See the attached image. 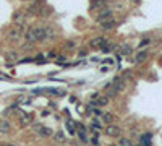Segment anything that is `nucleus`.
<instances>
[{"mask_svg":"<svg viewBox=\"0 0 162 146\" xmlns=\"http://www.w3.org/2000/svg\"><path fill=\"white\" fill-rule=\"evenodd\" d=\"M23 36H25V29H23V26H15V28L8 29V33H7V39L10 42L21 41Z\"/></svg>","mask_w":162,"mask_h":146,"instance_id":"f03ea898","label":"nucleus"},{"mask_svg":"<svg viewBox=\"0 0 162 146\" xmlns=\"http://www.w3.org/2000/svg\"><path fill=\"white\" fill-rule=\"evenodd\" d=\"M41 7H42V5H39L37 2H32V4L28 7V10H26V15H31V16H32V15H36V16H39Z\"/></svg>","mask_w":162,"mask_h":146,"instance_id":"4468645a","label":"nucleus"},{"mask_svg":"<svg viewBox=\"0 0 162 146\" xmlns=\"http://www.w3.org/2000/svg\"><path fill=\"white\" fill-rule=\"evenodd\" d=\"M148 45H151V39H149V38H143L139 41V44H138V50H144V47H148Z\"/></svg>","mask_w":162,"mask_h":146,"instance_id":"4be33fe9","label":"nucleus"},{"mask_svg":"<svg viewBox=\"0 0 162 146\" xmlns=\"http://www.w3.org/2000/svg\"><path fill=\"white\" fill-rule=\"evenodd\" d=\"M104 91H106V96L109 97V99H115V97L118 96V93L112 88V83H107L106 86H104Z\"/></svg>","mask_w":162,"mask_h":146,"instance_id":"dca6fc26","label":"nucleus"},{"mask_svg":"<svg viewBox=\"0 0 162 146\" xmlns=\"http://www.w3.org/2000/svg\"><path fill=\"white\" fill-rule=\"evenodd\" d=\"M41 115H42V117H49V115H50V111H49V109H46V111L41 112Z\"/></svg>","mask_w":162,"mask_h":146,"instance_id":"f704fd0d","label":"nucleus"},{"mask_svg":"<svg viewBox=\"0 0 162 146\" xmlns=\"http://www.w3.org/2000/svg\"><path fill=\"white\" fill-rule=\"evenodd\" d=\"M106 44H109V39L104 38V36H96V38H92L91 41H89V47L99 49V50H101V47H104Z\"/></svg>","mask_w":162,"mask_h":146,"instance_id":"423d86ee","label":"nucleus"},{"mask_svg":"<svg viewBox=\"0 0 162 146\" xmlns=\"http://www.w3.org/2000/svg\"><path fill=\"white\" fill-rule=\"evenodd\" d=\"M122 78H123L125 81L131 80V78H133V72H131V70H125V72H123V75H122Z\"/></svg>","mask_w":162,"mask_h":146,"instance_id":"c756f323","label":"nucleus"},{"mask_svg":"<svg viewBox=\"0 0 162 146\" xmlns=\"http://www.w3.org/2000/svg\"><path fill=\"white\" fill-rule=\"evenodd\" d=\"M104 133H106V136H109V138H118V136H122V127L115 125V123H110V125H106Z\"/></svg>","mask_w":162,"mask_h":146,"instance_id":"20e7f679","label":"nucleus"},{"mask_svg":"<svg viewBox=\"0 0 162 146\" xmlns=\"http://www.w3.org/2000/svg\"><path fill=\"white\" fill-rule=\"evenodd\" d=\"M88 50H86V49H81V50H80V57H88Z\"/></svg>","mask_w":162,"mask_h":146,"instance_id":"72a5a7b5","label":"nucleus"},{"mask_svg":"<svg viewBox=\"0 0 162 146\" xmlns=\"http://www.w3.org/2000/svg\"><path fill=\"white\" fill-rule=\"evenodd\" d=\"M54 57H57V55H55V52H52V50H50V52L46 55V59H54Z\"/></svg>","mask_w":162,"mask_h":146,"instance_id":"e433bc0d","label":"nucleus"},{"mask_svg":"<svg viewBox=\"0 0 162 146\" xmlns=\"http://www.w3.org/2000/svg\"><path fill=\"white\" fill-rule=\"evenodd\" d=\"M89 143L92 146H101V140H99V135H94L92 138H89Z\"/></svg>","mask_w":162,"mask_h":146,"instance_id":"cd10ccee","label":"nucleus"},{"mask_svg":"<svg viewBox=\"0 0 162 146\" xmlns=\"http://www.w3.org/2000/svg\"><path fill=\"white\" fill-rule=\"evenodd\" d=\"M109 146H118V145H115V143H112V145H109Z\"/></svg>","mask_w":162,"mask_h":146,"instance_id":"4c0bfd02","label":"nucleus"},{"mask_svg":"<svg viewBox=\"0 0 162 146\" xmlns=\"http://www.w3.org/2000/svg\"><path fill=\"white\" fill-rule=\"evenodd\" d=\"M31 125H32V130H34L36 133H37L39 130H41V128H42V127H44L42 123H39V122H37V123H31Z\"/></svg>","mask_w":162,"mask_h":146,"instance_id":"2f4dec72","label":"nucleus"},{"mask_svg":"<svg viewBox=\"0 0 162 146\" xmlns=\"http://www.w3.org/2000/svg\"><path fill=\"white\" fill-rule=\"evenodd\" d=\"M94 101H96V107H106V106L110 102V99L107 96H101V94H99Z\"/></svg>","mask_w":162,"mask_h":146,"instance_id":"a211bd4d","label":"nucleus"},{"mask_svg":"<svg viewBox=\"0 0 162 146\" xmlns=\"http://www.w3.org/2000/svg\"><path fill=\"white\" fill-rule=\"evenodd\" d=\"M92 112H94L96 117H102V114H104V111L101 107H94V109H92Z\"/></svg>","mask_w":162,"mask_h":146,"instance_id":"7c9ffc66","label":"nucleus"},{"mask_svg":"<svg viewBox=\"0 0 162 146\" xmlns=\"http://www.w3.org/2000/svg\"><path fill=\"white\" fill-rule=\"evenodd\" d=\"M11 20H13V23L16 24V26H21V24L26 21V11L16 10V11L13 13V16H11Z\"/></svg>","mask_w":162,"mask_h":146,"instance_id":"6e6552de","label":"nucleus"},{"mask_svg":"<svg viewBox=\"0 0 162 146\" xmlns=\"http://www.w3.org/2000/svg\"><path fill=\"white\" fill-rule=\"evenodd\" d=\"M5 60H7V67H11L20 60V55H18L16 50H8V52L5 54Z\"/></svg>","mask_w":162,"mask_h":146,"instance_id":"1a4fd4ad","label":"nucleus"},{"mask_svg":"<svg viewBox=\"0 0 162 146\" xmlns=\"http://www.w3.org/2000/svg\"><path fill=\"white\" fill-rule=\"evenodd\" d=\"M133 146H141V145H139V143H138V145H133Z\"/></svg>","mask_w":162,"mask_h":146,"instance_id":"58836bf2","label":"nucleus"},{"mask_svg":"<svg viewBox=\"0 0 162 146\" xmlns=\"http://www.w3.org/2000/svg\"><path fill=\"white\" fill-rule=\"evenodd\" d=\"M54 13V8L52 7H49V5H42L41 7V11H39V16H50V15Z\"/></svg>","mask_w":162,"mask_h":146,"instance_id":"aec40b11","label":"nucleus"},{"mask_svg":"<svg viewBox=\"0 0 162 146\" xmlns=\"http://www.w3.org/2000/svg\"><path fill=\"white\" fill-rule=\"evenodd\" d=\"M31 49H34V44H31V42H25V44L21 45V52H28V50H31Z\"/></svg>","mask_w":162,"mask_h":146,"instance_id":"c85d7f7f","label":"nucleus"},{"mask_svg":"<svg viewBox=\"0 0 162 146\" xmlns=\"http://www.w3.org/2000/svg\"><path fill=\"white\" fill-rule=\"evenodd\" d=\"M120 54L125 57H130L131 54H133V49L130 47V45H122V49H120Z\"/></svg>","mask_w":162,"mask_h":146,"instance_id":"a878e982","label":"nucleus"},{"mask_svg":"<svg viewBox=\"0 0 162 146\" xmlns=\"http://www.w3.org/2000/svg\"><path fill=\"white\" fill-rule=\"evenodd\" d=\"M101 63H110V65H113V59H106V60H101Z\"/></svg>","mask_w":162,"mask_h":146,"instance_id":"c9c22d12","label":"nucleus"},{"mask_svg":"<svg viewBox=\"0 0 162 146\" xmlns=\"http://www.w3.org/2000/svg\"><path fill=\"white\" fill-rule=\"evenodd\" d=\"M67 130H68V133H70L71 136H75L78 133V122H75V120H67Z\"/></svg>","mask_w":162,"mask_h":146,"instance_id":"2eb2a0df","label":"nucleus"},{"mask_svg":"<svg viewBox=\"0 0 162 146\" xmlns=\"http://www.w3.org/2000/svg\"><path fill=\"white\" fill-rule=\"evenodd\" d=\"M25 41L36 44V42H42L44 41V26H32L28 31H25Z\"/></svg>","mask_w":162,"mask_h":146,"instance_id":"f257e3e1","label":"nucleus"},{"mask_svg":"<svg viewBox=\"0 0 162 146\" xmlns=\"http://www.w3.org/2000/svg\"><path fill=\"white\" fill-rule=\"evenodd\" d=\"M63 45H65V49H67V50H70V52H75V50H76V47H78L76 41H67Z\"/></svg>","mask_w":162,"mask_h":146,"instance_id":"393cba45","label":"nucleus"},{"mask_svg":"<svg viewBox=\"0 0 162 146\" xmlns=\"http://www.w3.org/2000/svg\"><path fill=\"white\" fill-rule=\"evenodd\" d=\"M11 132V123L7 118H2L0 120V135H8Z\"/></svg>","mask_w":162,"mask_h":146,"instance_id":"f8f14e48","label":"nucleus"},{"mask_svg":"<svg viewBox=\"0 0 162 146\" xmlns=\"http://www.w3.org/2000/svg\"><path fill=\"white\" fill-rule=\"evenodd\" d=\"M148 59H149V50H138L136 55L133 57V62L136 65H141V63H144Z\"/></svg>","mask_w":162,"mask_h":146,"instance_id":"0eeeda50","label":"nucleus"},{"mask_svg":"<svg viewBox=\"0 0 162 146\" xmlns=\"http://www.w3.org/2000/svg\"><path fill=\"white\" fill-rule=\"evenodd\" d=\"M110 18H113V8H110V7H104L102 10H99V13L96 15L94 21L101 24V23H104V21L110 20Z\"/></svg>","mask_w":162,"mask_h":146,"instance_id":"7ed1b4c3","label":"nucleus"},{"mask_svg":"<svg viewBox=\"0 0 162 146\" xmlns=\"http://www.w3.org/2000/svg\"><path fill=\"white\" fill-rule=\"evenodd\" d=\"M115 49H117V44H110V42H109V44H106L104 47H101V52H102V54H109V52H112V50H115Z\"/></svg>","mask_w":162,"mask_h":146,"instance_id":"5701e85b","label":"nucleus"},{"mask_svg":"<svg viewBox=\"0 0 162 146\" xmlns=\"http://www.w3.org/2000/svg\"><path fill=\"white\" fill-rule=\"evenodd\" d=\"M65 60H67V57H65V55H57V63H58V65H60V63H65Z\"/></svg>","mask_w":162,"mask_h":146,"instance_id":"473e14b6","label":"nucleus"},{"mask_svg":"<svg viewBox=\"0 0 162 146\" xmlns=\"http://www.w3.org/2000/svg\"><path fill=\"white\" fill-rule=\"evenodd\" d=\"M118 146H133V145H131L130 138H120L118 140Z\"/></svg>","mask_w":162,"mask_h":146,"instance_id":"bb28decb","label":"nucleus"},{"mask_svg":"<svg viewBox=\"0 0 162 146\" xmlns=\"http://www.w3.org/2000/svg\"><path fill=\"white\" fill-rule=\"evenodd\" d=\"M32 123V117L31 114H26V112L20 111V125L21 127H28Z\"/></svg>","mask_w":162,"mask_h":146,"instance_id":"9b49d317","label":"nucleus"},{"mask_svg":"<svg viewBox=\"0 0 162 146\" xmlns=\"http://www.w3.org/2000/svg\"><path fill=\"white\" fill-rule=\"evenodd\" d=\"M110 83H112V88H113V89H115L118 94L123 93V91L127 89V81H125L122 77H113Z\"/></svg>","mask_w":162,"mask_h":146,"instance_id":"39448f33","label":"nucleus"},{"mask_svg":"<svg viewBox=\"0 0 162 146\" xmlns=\"http://www.w3.org/2000/svg\"><path fill=\"white\" fill-rule=\"evenodd\" d=\"M65 140H67V138H65L63 132H55V133H54V141H55V143H63Z\"/></svg>","mask_w":162,"mask_h":146,"instance_id":"b1692460","label":"nucleus"},{"mask_svg":"<svg viewBox=\"0 0 162 146\" xmlns=\"http://www.w3.org/2000/svg\"><path fill=\"white\" fill-rule=\"evenodd\" d=\"M152 138H154V133L152 132H146L139 136V145H152Z\"/></svg>","mask_w":162,"mask_h":146,"instance_id":"ddd939ff","label":"nucleus"},{"mask_svg":"<svg viewBox=\"0 0 162 146\" xmlns=\"http://www.w3.org/2000/svg\"><path fill=\"white\" fill-rule=\"evenodd\" d=\"M78 138H80L81 143H85V145H88L89 143V136H88V130H78Z\"/></svg>","mask_w":162,"mask_h":146,"instance_id":"412c9836","label":"nucleus"},{"mask_svg":"<svg viewBox=\"0 0 162 146\" xmlns=\"http://www.w3.org/2000/svg\"><path fill=\"white\" fill-rule=\"evenodd\" d=\"M37 135L41 136V138H52V136H54V130L44 125L42 128H41V130L37 132Z\"/></svg>","mask_w":162,"mask_h":146,"instance_id":"f3484780","label":"nucleus"},{"mask_svg":"<svg viewBox=\"0 0 162 146\" xmlns=\"http://www.w3.org/2000/svg\"><path fill=\"white\" fill-rule=\"evenodd\" d=\"M118 24V21L113 20V18H110V20L104 21V23L99 24V28L102 29V31H112V29H115V26Z\"/></svg>","mask_w":162,"mask_h":146,"instance_id":"9d476101","label":"nucleus"},{"mask_svg":"<svg viewBox=\"0 0 162 146\" xmlns=\"http://www.w3.org/2000/svg\"><path fill=\"white\" fill-rule=\"evenodd\" d=\"M101 120H102V123H106V125H110V123H113L115 117H113L112 112H104L102 117H101Z\"/></svg>","mask_w":162,"mask_h":146,"instance_id":"6ab92c4d","label":"nucleus"}]
</instances>
